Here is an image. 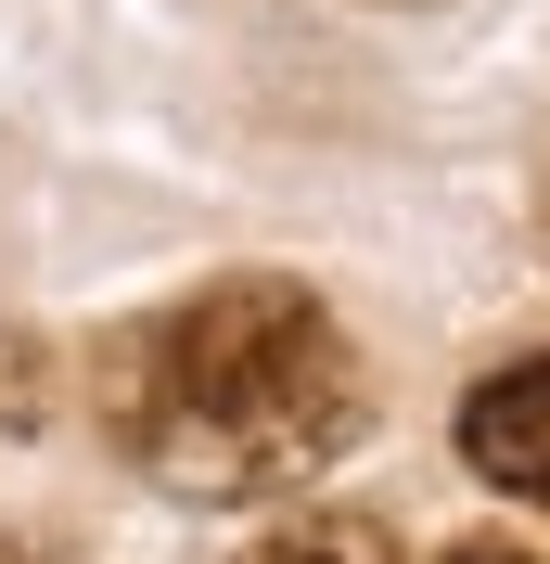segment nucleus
Instances as JSON below:
<instances>
[{
	"instance_id": "nucleus-2",
	"label": "nucleus",
	"mask_w": 550,
	"mask_h": 564,
	"mask_svg": "<svg viewBox=\"0 0 550 564\" xmlns=\"http://www.w3.org/2000/svg\"><path fill=\"white\" fill-rule=\"evenodd\" d=\"M461 462L486 488H513V500H550V347L461 398Z\"/></svg>"
},
{
	"instance_id": "nucleus-4",
	"label": "nucleus",
	"mask_w": 550,
	"mask_h": 564,
	"mask_svg": "<svg viewBox=\"0 0 550 564\" xmlns=\"http://www.w3.org/2000/svg\"><path fill=\"white\" fill-rule=\"evenodd\" d=\"M436 564H525V552H513V539H448Z\"/></svg>"
},
{
	"instance_id": "nucleus-3",
	"label": "nucleus",
	"mask_w": 550,
	"mask_h": 564,
	"mask_svg": "<svg viewBox=\"0 0 550 564\" xmlns=\"http://www.w3.org/2000/svg\"><path fill=\"white\" fill-rule=\"evenodd\" d=\"M243 564H397V539L372 513H295V527H270Z\"/></svg>"
},
{
	"instance_id": "nucleus-1",
	"label": "nucleus",
	"mask_w": 550,
	"mask_h": 564,
	"mask_svg": "<svg viewBox=\"0 0 550 564\" xmlns=\"http://www.w3.org/2000/svg\"><path fill=\"white\" fill-rule=\"evenodd\" d=\"M103 423L179 500H270L345 462V436L372 423V386H359V347L333 334L308 282L243 270V282L179 295L167 321L116 334Z\"/></svg>"
},
{
	"instance_id": "nucleus-5",
	"label": "nucleus",
	"mask_w": 550,
	"mask_h": 564,
	"mask_svg": "<svg viewBox=\"0 0 550 564\" xmlns=\"http://www.w3.org/2000/svg\"><path fill=\"white\" fill-rule=\"evenodd\" d=\"M0 564H77V552H52V539H0Z\"/></svg>"
}]
</instances>
